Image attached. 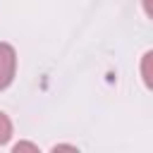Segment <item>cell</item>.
Instances as JSON below:
<instances>
[{
	"label": "cell",
	"instance_id": "277c9868",
	"mask_svg": "<svg viewBox=\"0 0 153 153\" xmlns=\"http://www.w3.org/2000/svg\"><path fill=\"white\" fill-rule=\"evenodd\" d=\"M12 151L14 153H19V151H33V153H38V146L36 143H29V141H19V143H14Z\"/></svg>",
	"mask_w": 153,
	"mask_h": 153
},
{
	"label": "cell",
	"instance_id": "5b68a950",
	"mask_svg": "<svg viewBox=\"0 0 153 153\" xmlns=\"http://www.w3.org/2000/svg\"><path fill=\"white\" fill-rule=\"evenodd\" d=\"M141 5H143L146 17H148V19H153V0H141Z\"/></svg>",
	"mask_w": 153,
	"mask_h": 153
},
{
	"label": "cell",
	"instance_id": "6da1fadb",
	"mask_svg": "<svg viewBox=\"0 0 153 153\" xmlns=\"http://www.w3.org/2000/svg\"><path fill=\"white\" fill-rule=\"evenodd\" d=\"M17 72V53L10 43H0V91H5Z\"/></svg>",
	"mask_w": 153,
	"mask_h": 153
},
{
	"label": "cell",
	"instance_id": "3957f363",
	"mask_svg": "<svg viewBox=\"0 0 153 153\" xmlns=\"http://www.w3.org/2000/svg\"><path fill=\"white\" fill-rule=\"evenodd\" d=\"M10 136H12V122H10V117L0 110V146H5V143L10 141Z\"/></svg>",
	"mask_w": 153,
	"mask_h": 153
},
{
	"label": "cell",
	"instance_id": "7a4b0ae2",
	"mask_svg": "<svg viewBox=\"0 0 153 153\" xmlns=\"http://www.w3.org/2000/svg\"><path fill=\"white\" fill-rule=\"evenodd\" d=\"M141 79L153 91V50L143 53V57H141Z\"/></svg>",
	"mask_w": 153,
	"mask_h": 153
}]
</instances>
